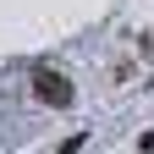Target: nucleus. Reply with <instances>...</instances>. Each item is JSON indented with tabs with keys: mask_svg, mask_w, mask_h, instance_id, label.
Wrapping results in <instances>:
<instances>
[{
	"mask_svg": "<svg viewBox=\"0 0 154 154\" xmlns=\"http://www.w3.org/2000/svg\"><path fill=\"white\" fill-rule=\"evenodd\" d=\"M33 99H38V105H50V110H66V105L77 99V88L66 83L61 72H50V66H38V72H33Z\"/></svg>",
	"mask_w": 154,
	"mask_h": 154,
	"instance_id": "obj_1",
	"label": "nucleus"
}]
</instances>
